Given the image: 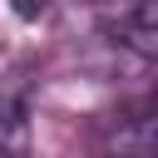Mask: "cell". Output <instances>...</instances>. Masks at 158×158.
Returning <instances> with one entry per match:
<instances>
[{
	"label": "cell",
	"instance_id": "obj_1",
	"mask_svg": "<svg viewBox=\"0 0 158 158\" xmlns=\"http://www.w3.org/2000/svg\"><path fill=\"white\" fill-rule=\"evenodd\" d=\"M104 153L109 158H158V104L148 114L118 118L104 138Z\"/></svg>",
	"mask_w": 158,
	"mask_h": 158
},
{
	"label": "cell",
	"instance_id": "obj_2",
	"mask_svg": "<svg viewBox=\"0 0 158 158\" xmlns=\"http://www.w3.org/2000/svg\"><path fill=\"white\" fill-rule=\"evenodd\" d=\"M0 158H30V114L20 99H0Z\"/></svg>",
	"mask_w": 158,
	"mask_h": 158
},
{
	"label": "cell",
	"instance_id": "obj_3",
	"mask_svg": "<svg viewBox=\"0 0 158 158\" xmlns=\"http://www.w3.org/2000/svg\"><path fill=\"white\" fill-rule=\"evenodd\" d=\"M118 35H123V44H128L133 54L158 59V0H143V5H138V15H133Z\"/></svg>",
	"mask_w": 158,
	"mask_h": 158
},
{
	"label": "cell",
	"instance_id": "obj_4",
	"mask_svg": "<svg viewBox=\"0 0 158 158\" xmlns=\"http://www.w3.org/2000/svg\"><path fill=\"white\" fill-rule=\"evenodd\" d=\"M10 10H15L20 20H44V15H49V0H10Z\"/></svg>",
	"mask_w": 158,
	"mask_h": 158
}]
</instances>
